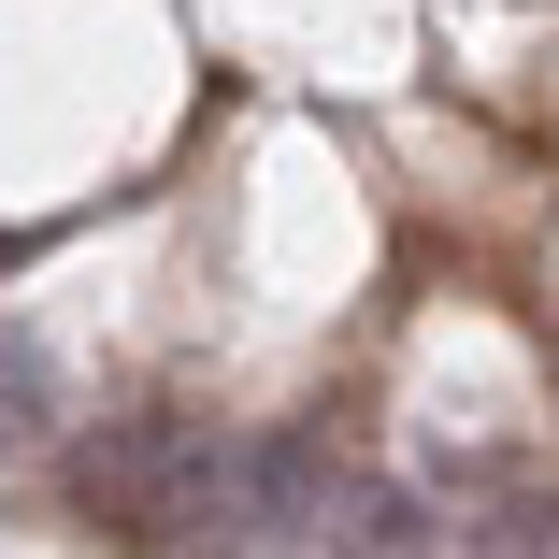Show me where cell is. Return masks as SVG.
<instances>
[{
  "label": "cell",
  "mask_w": 559,
  "mask_h": 559,
  "mask_svg": "<svg viewBox=\"0 0 559 559\" xmlns=\"http://www.w3.org/2000/svg\"><path fill=\"white\" fill-rule=\"evenodd\" d=\"M58 488L86 531H116L144 559L158 545H245V430H215L187 402H130L58 460Z\"/></svg>",
  "instance_id": "6da1fadb"
},
{
  "label": "cell",
  "mask_w": 559,
  "mask_h": 559,
  "mask_svg": "<svg viewBox=\"0 0 559 559\" xmlns=\"http://www.w3.org/2000/svg\"><path fill=\"white\" fill-rule=\"evenodd\" d=\"M359 502V460L330 416H287V430H245V559L259 545H330Z\"/></svg>",
  "instance_id": "7a4b0ae2"
},
{
  "label": "cell",
  "mask_w": 559,
  "mask_h": 559,
  "mask_svg": "<svg viewBox=\"0 0 559 559\" xmlns=\"http://www.w3.org/2000/svg\"><path fill=\"white\" fill-rule=\"evenodd\" d=\"M44 430H58V359L29 345L15 316H0V460H29Z\"/></svg>",
  "instance_id": "3957f363"
},
{
  "label": "cell",
  "mask_w": 559,
  "mask_h": 559,
  "mask_svg": "<svg viewBox=\"0 0 559 559\" xmlns=\"http://www.w3.org/2000/svg\"><path fill=\"white\" fill-rule=\"evenodd\" d=\"M430 545V516H416V488H388V474H359V502H345V531H330V559H416Z\"/></svg>",
  "instance_id": "277c9868"
}]
</instances>
